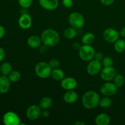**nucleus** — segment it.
I'll return each instance as SVG.
<instances>
[{"mask_svg":"<svg viewBox=\"0 0 125 125\" xmlns=\"http://www.w3.org/2000/svg\"><path fill=\"white\" fill-rule=\"evenodd\" d=\"M40 37L43 43L48 47L56 46L60 40L59 34L56 30L51 28H48L44 30Z\"/></svg>","mask_w":125,"mask_h":125,"instance_id":"nucleus-1","label":"nucleus"},{"mask_svg":"<svg viewBox=\"0 0 125 125\" xmlns=\"http://www.w3.org/2000/svg\"><path fill=\"white\" fill-rule=\"evenodd\" d=\"M100 100V96L96 92L89 90L83 95L82 104L84 108L87 109H93L98 106Z\"/></svg>","mask_w":125,"mask_h":125,"instance_id":"nucleus-2","label":"nucleus"},{"mask_svg":"<svg viewBox=\"0 0 125 125\" xmlns=\"http://www.w3.org/2000/svg\"><path fill=\"white\" fill-rule=\"evenodd\" d=\"M52 69L49 63L45 62H40L35 67V72L36 75L41 79H46L51 74Z\"/></svg>","mask_w":125,"mask_h":125,"instance_id":"nucleus-3","label":"nucleus"},{"mask_svg":"<svg viewBox=\"0 0 125 125\" xmlns=\"http://www.w3.org/2000/svg\"><path fill=\"white\" fill-rule=\"evenodd\" d=\"M95 51L91 45H83L79 50V56L81 60L89 62L94 59Z\"/></svg>","mask_w":125,"mask_h":125,"instance_id":"nucleus-4","label":"nucleus"},{"mask_svg":"<svg viewBox=\"0 0 125 125\" xmlns=\"http://www.w3.org/2000/svg\"><path fill=\"white\" fill-rule=\"evenodd\" d=\"M68 22L73 28L76 29L83 28L85 23V19L82 14L77 12L71 13L68 17Z\"/></svg>","mask_w":125,"mask_h":125,"instance_id":"nucleus-5","label":"nucleus"},{"mask_svg":"<svg viewBox=\"0 0 125 125\" xmlns=\"http://www.w3.org/2000/svg\"><path fill=\"white\" fill-rule=\"evenodd\" d=\"M103 35L104 39L107 43H114L117 40L119 39L120 32H118L114 28H108L104 31Z\"/></svg>","mask_w":125,"mask_h":125,"instance_id":"nucleus-6","label":"nucleus"},{"mask_svg":"<svg viewBox=\"0 0 125 125\" xmlns=\"http://www.w3.org/2000/svg\"><path fill=\"white\" fill-rule=\"evenodd\" d=\"M117 87L114 83L107 81L103 84L100 87V92L104 96H112L115 95L117 92Z\"/></svg>","mask_w":125,"mask_h":125,"instance_id":"nucleus-7","label":"nucleus"},{"mask_svg":"<svg viewBox=\"0 0 125 125\" xmlns=\"http://www.w3.org/2000/svg\"><path fill=\"white\" fill-rule=\"evenodd\" d=\"M102 70V63L101 61L96 59H92L89 61L87 67V72L90 75L95 76L100 73Z\"/></svg>","mask_w":125,"mask_h":125,"instance_id":"nucleus-8","label":"nucleus"},{"mask_svg":"<svg viewBox=\"0 0 125 125\" xmlns=\"http://www.w3.org/2000/svg\"><path fill=\"white\" fill-rule=\"evenodd\" d=\"M4 124L6 125H20V119L17 114L9 111L4 115L2 118Z\"/></svg>","mask_w":125,"mask_h":125,"instance_id":"nucleus-9","label":"nucleus"},{"mask_svg":"<svg viewBox=\"0 0 125 125\" xmlns=\"http://www.w3.org/2000/svg\"><path fill=\"white\" fill-rule=\"evenodd\" d=\"M41 108L36 104H32L29 106L26 110V117L31 121L38 119L41 116Z\"/></svg>","mask_w":125,"mask_h":125,"instance_id":"nucleus-10","label":"nucleus"},{"mask_svg":"<svg viewBox=\"0 0 125 125\" xmlns=\"http://www.w3.org/2000/svg\"><path fill=\"white\" fill-rule=\"evenodd\" d=\"M116 70L114 67H104L100 72L101 78L104 81H111L116 75Z\"/></svg>","mask_w":125,"mask_h":125,"instance_id":"nucleus-11","label":"nucleus"},{"mask_svg":"<svg viewBox=\"0 0 125 125\" xmlns=\"http://www.w3.org/2000/svg\"><path fill=\"white\" fill-rule=\"evenodd\" d=\"M61 85L62 88L65 90H74L77 87L78 83L76 80L72 77L64 78L61 81Z\"/></svg>","mask_w":125,"mask_h":125,"instance_id":"nucleus-12","label":"nucleus"},{"mask_svg":"<svg viewBox=\"0 0 125 125\" xmlns=\"http://www.w3.org/2000/svg\"><path fill=\"white\" fill-rule=\"evenodd\" d=\"M18 24L22 29H29L32 26V18L28 13H23L18 20Z\"/></svg>","mask_w":125,"mask_h":125,"instance_id":"nucleus-13","label":"nucleus"},{"mask_svg":"<svg viewBox=\"0 0 125 125\" xmlns=\"http://www.w3.org/2000/svg\"><path fill=\"white\" fill-rule=\"evenodd\" d=\"M40 6L46 10H54L59 6L58 0H39Z\"/></svg>","mask_w":125,"mask_h":125,"instance_id":"nucleus-14","label":"nucleus"},{"mask_svg":"<svg viewBox=\"0 0 125 125\" xmlns=\"http://www.w3.org/2000/svg\"><path fill=\"white\" fill-rule=\"evenodd\" d=\"M10 83L7 76H0V94H4L8 92L10 87Z\"/></svg>","mask_w":125,"mask_h":125,"instance_id":"nucleus-15","label":"nucleus"},{"mask_svg":"<svg viewBox=\"0 0 125 125\" xmlns=\"http://www.w3.org/2000/svg\"><path fill=\"white\" fill-rule=\"evenodd\" d=\"M78 98V95L75 91L72 90H67L63 95V100L65 103L68 104H73L76 102Z\"/></svg>","mask_w":125,"mask_h":125,"instance_id":"nucleus-16","label":"nucleus"},{"mask_svg":"<svg viewBox=\"0 0 125 125\" xmlns=\"http://www.w3.org/2000/svg\"><path fill=\"white\" fill-rule=\"evenodd\" d=\"M42 41L41 37H39L37 35H31L27 40V44L31 48H37L40 47Z\"/></svg>","mask_w":125,"mask_h":125,"instance_id":"nucleus-17","label":"nucleus"},{"mask_svg":"<svg viewBox=\"0 0 125 125\" xmlns=\"http://www.w3.org/2000/svg\"><path fill=\"white\" fill-rule=\"evenodd\" d=\"M95 122L97 125H108L111 122V118L107 114L101 113L96 116Z\"/></svg>","mask_w":125,"mask_h":125,"instance_id":"nucleus-18","label":"nucleus"},{"mask_svg":"<svg viewBox=\"0 0 125 125\" xmlns=\"http://www.w3.org/2000/svg\"><path fill=\"white\" fill-rule=\"evenodd\" d=\"M95 40V37L93 33L88 32L84 34L81 39L83 45H92Z\"/></svg>","mask_w":125,"mask_h":125,"instance_id":"nucleus-19","label":"nucleus"},{"mask_svg":"<svg viewBox=\"0 0 125 125\" xmlns=\"http://www.w3.org/2000/svg\"><path fill=\"white\" fill-rule=\"evenodd\" d=\"M51 75L56 81H61L65 78V73L63 71L59 68L52 70Z\"/></svg>","mask_w":125,"mask_h":125,"instance_id":"nucleus-20","label":"nucleus"},{"mask_svg":"<svg viewBox=\"0 0 125 125\" xmlns=\"http://www.w3.org/2000/svg\"><path fill=\"white\" fill-rule=\"evenodd\" d=\"M52 101L49 96H45L41 99L39 103V106L42 109H48L52 106Z\"/></svg>","mask_w":125,"mask_h":125,"instance_id":"nucleus-21","label":"nucleus"},{"mask_svg":"<svg viewBox=\"0 0 125 125\" xmlns=\"http://www.w3.org/2000/svg\"><path fill=\"white\" fill-rule=\"evenodd\" d=\"M12 65L8 62H4L0 66V72L4 76H7L10 74V73L12 71Z\"/></svg>","mask_w":125,"mask_h":125,"instance_id":"nucleus-22","label":"nucleus"},{"mask_svg":"<svg viewBox=\"0 0 125 125\" xmlns=\"http://www.w3.org/2000/svg\"><path fill=\"white\" fill-rule=\"evenodd\" d=\"M63 35L64 37L67 39H73L76 37L77 35V30L76 28H73V27H70V28H67L63 32Z\"/></svg>","mask_w":125,"mask_h":125,"instance_id":"nucleus-23","label":"nucleus"},{"mask_svg":"<svg viewBox=\"0 0 125 125\" xmlns=\"http://www.w3.org/2000/svg\"><path fill=\"white\" fill-rule=\"evenodd\" d=\"M114 50L118 53H122L125 51V40L118 39L114 43Z\"/></svg>","mask_w":125,"mask_h":125,"instance_id":"nucleus-24","label":"nucleus"},{"mask_svg":"<svg viewBox=\"0 0 125 125\" xmlns=\"http://www.w3.org/2000/svg\"><path fill=\"white\" fill-rule=\"evenodd\" d=\"M7 76L11 83H17L20 79L21 74L18 71L13 70L10 73V74Z\"/></svg>","mask_w":125,"mask_h":125,"instance_id":"nucleus-25","label":"nucleus"},{"mask_svg":"<svg viewBox=\"0 0 125 125\" xmlns=\"http://www.w3.org/2000/svg\"><path fill=\"white\" fill-rule=\"evenodd\" d=\"M111 104H112V100L110 98L109 96H105L104 97L100 99V103H99L100 107L103 108H107L110 107Z\"/></svg>","mask_w":125,"mask_h":125,"instance_id":"nucleus-26","label":"nucleus"},{"mask_svg":"<svg viewBox=\"0 0 125 125\" xmlns=\"http://www.w3.org/2000/svg\"><path fill=\"white\" fill-rule=\"evenodd\" d=\"M113 80L114 83L118 88L122 87L125 84V78L120 74H116Z\"/></svg>","mask_w":125,"mask_h":125,"instance_id":"nucleus-27","label":"nucleus"},{"mask_svg":"<svg viewBox=\"0 0 125 125\" xmlns=\"http://www.w3.org/2000/svg\"><path fill=\"white\" fill-rule=\"evenodd\" d=\"M20 6L23 9H28L31 6L32 0H18Z\"/></svg>","mask_w":125,"mask_h":125,"instance_id":"nucleus-28","label":"nucleus"},{"mask_svg":"<svg viewBox=\"0 0 125 125\" xmlns=\"http://www.w3.org/2000/svg\"><path fill=\"white\" fill-rule=\"evenodd\" d=\"M102 65L104 67H112L113 65V60L110 57H105L102 60Z\"/></svg>","mask_w":125,"mask_h":125,"instance_id":"nucleus-29","label":"nucleus"},{"mask_svg":"<svg viewBox=\"0 0 125 125\" xmlns=\"http://www.w3.org/2000/svg\"><path fill=\"white\" fill-rule=\"evenodd\" d=\"M49 64H50V67H51L52 70L56 69V68H59V67L60 62L59 61V60L56 59H52L49 62Z\"/></svg>","mask_w":125,"mask_h":125,"instance_id":"nucleus-30","label":"nucleus"},{"mask_svg":"<svg viewBox=\"0 0 125 125\" xmlns=\"http://www.w3.org/2000/svg\"><path fill=\"white\" fill-rule=\"evenodd\" d=\"M73 0H62V4L65 8L69 9L73 6Z\"/></svg>","mask_w":125,"mask_h":125,"instance_id":"nucleus-31","label":"nucleus"},{"mask_svg":"<svg viewBox=\"0 0 125 125\" xmlns=\"http://www.w3.org/2000/svg\"><path fill=\"white\" fill-rule=\"evenodd\" d=\"M101 3L104 6H110L114 2L115 0H100Z\"/></svg>","mask_w":125,"mask_h":125,"instance_id":"nucleus-32","label":"nucleus"},{"mask_svg":"<svg viewBox=\"0 0 125 125\" xmlns=\"http://www.w3.org/2000/svg\"><path fill=\"white\" fill-rule=\"evenodd\" d=\"M48 46L43 44V45H40V47H39V51H40V52L42 54H45L48 51Z\"/></svg>","mask_w":125,"mask_h":125,"instance_id":"nucleus-33","label":"nucleus"},{"mask_svg":"<svg viewBox=\"0 0 125 125\" xmlns=\"http://www.w3.org/2000/svg\"><path fill=\"white\" fill-rule=\"evenodd\" d=\"M6 56V52L2 48L0 47V62L3 61Z\"/></svg>","mask_w":125,"mask_h":125,"instance_id":"nucleus-34","label":"nucleus"},{"mask_svg":"<svg viewBox=\"0 0 125 125\" xmlns=\"http://www.w3.org/2000/svg\"><path fill=\"white\" fill-rule=\"evenodd\" d=\"M103 58V54L101 53L100 52H95V56H94V59L98 60V61H101L102 60Z\"/></svg>","mask_w":125,"mask_h":125,"instance_id":"nucleus-35","label":"nucleus"},{"mask_svg":"<svg viewBox=\"0 0 125 125\" xmlns=\"http://www.w3.org/2000/svg\"><path fill=\"white\" fill-rule=\"evenodd\" d=\"M49 112L46 111V109H43V111H42L41 112V117L43 118H47L49 117Z\"/></svg>","mask_w":125,"mask_h":125,"instance_id":"nucleus-36","label":"nucleus"},{"mask_svg":"<svg viewBox=\"0 0 125 125\" xmlns=\"http://www.w3.org/2000/svg\"><path fill=\"white\" fill-rule=\"evenodd\" d=\"M5 29L2 26L0 25V39H2L5 35Z\"/></svg>","mask_w":125,"mask_h":125,"instance_id":"nucleus-37","label":"nucleus"},{"mask_svg":"<svg viewBox=\"0 0 125 125\" xmlns=\"http://www.w3.org/2000/svg\"><path fill=\"white\" fill-rule=\"evenodd\" d=\"M73 48L75 49V50H79V49H80V48L81 47V46L80 44L78 43H74L73 45Z\"/></svg>","mask_w":125,"mask_h":125,"instance_id":"nucleus-38","label":"nucleus"},{"mask_svg":"<svg viewBox=\"0 0 125 125\" xmlns=\"http://www.w3.org/2000/svg\"><path fill=\"white\" fill-rule=\"evenodd\" d=\"M120 35L123 37H125V27L122 28L120 31Z\"/></svg>","mask_w":125,"mask_h":125,"instance_id":"nucleus-39","label":"nucleus"},{"mask_svg":"<svg viewBox=\"0 0 125 125\" xmlns=\"http://www.w3.org/2000/svg\"><path fill=\"white\" fill-rule=\"evenodd\" d=\"M84 124H85V123H83V122H76V123H75V124L74 125H84Z\"/></svg>","mask_w":125,"mask_h":125,"instance_id":"nucleus-40","label":"nucleus"}]
</instances>
